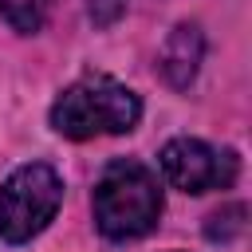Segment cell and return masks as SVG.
Listing matches in <instances>:
<instances>
[{
    "label": "cell",
    "mask_w": 252,
    "mask_h": 252,
    "mask_svg": "<svg viewBox=\"0 0 252 252\" xmlns=\"http://www.w3.org/2000/svg\"><path fill=\"white\" fill-rule=\"evenodd\" d=\"M138 118H142V98L106 75L71 83L51 106L55 134L71 142H87L98 134H130Z\"/></svg>",
    "instance_id": "6da1fadb"
},
{
    "label": "cell",
    "mask_w": 252,
    "mask_h": 252,
    "mask_svg": "<svg viewBox=\"0 0 252 252\" xmlns=\"http://www.w3.org/2000/svg\"><path fill=\"white\" fill-rule=\"evenodd\" d=\"M161 217L158 177L142 161H114L94 185V224L106 240H138Z\"/></svg>",
    "instance_id": "7a4b0ae2"
},
{
    "label": "cell",
    "mask_w": 252,
    "mask_h": 252,
    "mask_svg": "<svg viewBox=\"0 0 252 252\" xmlns=\"http://www.w3.org/2000/svg\"><path fill=\"white\" fill-rule=\"evenodd\" d=\"M63 205V177L47 161H28L0 185V236L24 244L39 236Z\"/></svg>",
    "instance_id": "3957f363"
},
{
    "label": "cell",
    "mask_w": 252,
    "mask_h": 252,
    "mask_svg": "<svg viewBox=\"0 0 252 252\" xmlns=\"http://www.w3.org/2000/svg\"><path fill=\"white\" fill-rule=\"evenodd\" d=\"M161 173L173 189L181 193H209V189H228L236 181V154L217 150L201 138H173L161 150Z\"/></svg>",
    "instance_id": "277c9868"
},
{
    "label": "cell",
    "mask_w": 252,
    "mask_h": 252,
    "mask_svg": "<svg viewBox=\"0 0 252 252\" xmlns=\"http://www.w3.org/2000/svg\"><path fill=\"white\" fill-rule=\"evenodd\" d=\"M205 59V35L197 24H177L169 32V39L161 43V55H158V71L165 75L169 87L185 91L193 79H197V67Z\"/></svg>",
    "instance_id": "5b68a950"
},
{
    "label": "cell",
    "mask_w": 252,
    "mask_h": 252,
    "mask_svg": "<svg viewBox=\"0 0 252 252\" xmlns=\"http://www.w3.org/2000/svg\"><path fill=\"white\" fill-rule=\"evenodd\" d=\"M47 12H51V0H0L4 24L20 35H35L47 24Z\"/></svg>",
    "instance_id": "8992f818"
},
{
    "label": "cell",
    "mask_w": 252,
    "mask_h": 252,
    "mask_svg": "<svg viewBox=\"0 0 252 252\" xmlns=\"http://www.w3.org/2000/svg\"><path fill=\"white\" fill-rule=\"evenodd\" d=\"M244 228V205H228V209H217L205 224L209 240H232L236 232Z\"/></svg>",
    "instance_id": "52a82bcc"
},
{
    "label": "cell",
    "mask_w": 252,
    "mask_h": 252,
    "mask_svg": "<svg viewBox=\"0 0 252 252\" xmlns=\"http://www.w3.org/2000/svg\"><path fill=\"white\" fill-rule=\"evenodd\" d=\"M126 12V0H91V20L94 24H114Z\"/></svg>",
    "instance_id": "ba28073f"
}]
</instances>
